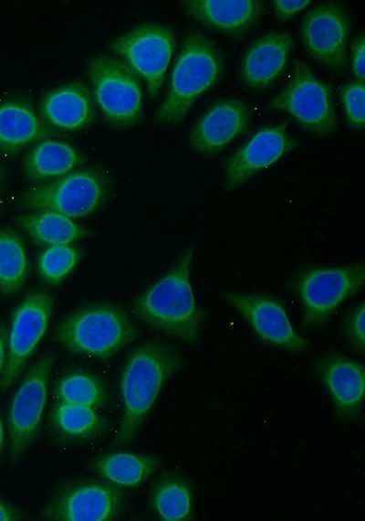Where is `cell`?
<instances>
[{"label": "cell", "mask_w": 365, "mask_h": 521, "mask_svg": "<svg viewBox=\"0 0 365 521\" xmlns=\"http://www.w3.org/2000/svg\"><path fill=\"white\" fill-rule=\"evenodd\" d=\"M16 222L31 239L44 245H68L90 235L89 229L54 211L24 214Z\"/></svg>", "instance_id": "cell-24"}, {"label": "cell", "mask_w": 365, "mask_h": 521, "mask_svg": "<svg viewBox=\"0 0 365 521\" xmlns=\"http://www.w3.org/2000/svg\"><path fill=\"white\" fill-rule=\"evenodd\" d=\"M127 507L120 487L95 479L78 480L60 487L42 512V517L57 521H110Z\"/></svg>", "instance_id": "cell-7"}, {"label": "cell", "mask_w": 365, "mask_h": 521, "mask_svg": "<svg viewBox=\"0 0 365 521\" xmlns=\"http://www.w3.org/2000/svg\"><path fill=\"white\" fill-rule=\"evenodd\" d=\"M41 111L49 123L68 132L87 126L94 114L91 95L79 83H71L52 90L43 99Z\"/></svg>", "instance_id": "cell-20"}, {"label": "cell", "mask_w": 365, "mask_h": 521, "mask_svg": "<svg viewBox=\"0 0 365 521\" xmlns=\"http://www.w3.org/2000/svg\"><path fill=\"white\" fill-rule=\"evenodd\" d=\"M185 13L203 26L229 36L250 31L265 4L257 0H190L182 3Z\"/></svg>", "instance_id": "cell-18"}, {"label": "cell", "mask_w": 365, "mask_h": 521, "mask_svg": "<svg viewBox=\"0 0 365 521\" xmlns=\"http://www.w3.org/2000/svg\"><path fill=\"white\" fill-rule=\"evenodd\" d=\"M341 101L349 125L362 129L365 123V87L362 81L346 84L341 91Z\"/></svg>", "instance_id": "cell-30"}, {"label": "cell", "mask_w": 365, "mask_h": 521, "mask_svg": "<svg viewBox=\"0 0 365 521\" xmlns=\"http://www.w3.org/2000/svg\"><path fill=\"white\" fill-rule=\"evenodd\" d=\"M22 519L21 513L12 505L0 499V521H16Z\"/></svg>", "instance_id": "cell-34"}, {"label": "cell", "mask_w": 365, "mask_h": 521, "mask_svg": "<svg viewBox=\"0 0 365 521\" xmlns=\"http://www.w3.org/2000/svg\"><path fill=\"white\" fill-rule=\"evenodd\" d=\"M365 38L358 37L352 49V71L359 81L364 82L365 78Z\"/></svg>", "instance_id": "cell-33"}, {"label": "cell", "mask_w": 365, "mask_h": 521, "mask_svg": "<svg viewBox=\"0 0 365 521\" xmlns=\"http://www.w3.org/2000/svg\"><path fill=\"white\" fill-rule=\"evenodd\" d=\"M223 58L214 44L198 31H191L172 72L167 94L153 121L159 124L182 122L196 100L220 78Z\"/></svg>", "instance_id": "cell-3"}, {"label": "cell", "mask_w": 365, "mask_h": 521, "mask_svg": "<svg viewBox=\"0 0 365 521\" xmlns=\"http://www.w3.org/2000/svg\"><path fill=\"white\" fill-rule=\"evenodd\" d=\"M106 186L93 170H79L26 192L22 205L35 211H54L70 218L88 216L103 202Z\"/></svg>", "instance_id": "cell-10"}, {"label": "cell", "mask_w": 365, "mask_h": 521, "mask_svg": "<svg viewBox=\"0 0 365 521\" xmlns=\"http://www.w3.org/2000/svg\"><path fill=\"white\" fill-rule=\"evenodd\" d=\"M283 112L311 133L327 137L337 128V117L328 87L303 62L297 61L287 85L267 103Z\"/></svg>", "instance_id": "cell-6"}, {"label": "cell", "mask_w": 365, "mask_h": 521, "mask_svg": "<svg viewBox=\"0 0 365 521\" xmlns=\"http://www.w3.org/2000/svg\"><path fill=\"white\" fill-rule=\"evenodd\" d=\"M53 297L46 292L27 294L13 314L7 354L0 388L6 390L18 377L44 336L53 311Z\"/></svg>", "instance_id": "cell-11"}, {"label": "cell", "mask_w": 365, "mask_h": 521, "mask_svg": "<svg viewBox=\"0 0 365 521\" xmlns=\"http://www.w3.org/2000/svg\"><path fill=\"white\" fill-rule=\"evenodd\" d=\"M3 447H4V429H3V424H2L1 418H0V455L3 452Z\"/></svg>", "instance_id": "cell-36"}, {"label": "cell", "mask_w": 365, "mask_h": 521, "mask_svg": "<svg viewBox=\"0 0 365 521\" xmlns=\"http://www.w3.org/2000/svg\"><path fill=\"white\" fill-rule=\"evenodd\" d=\"M222 298L233 306L264 342L289 352H300L308 341L297 334L279 302L257 294L224 292Z\"/></svg>", "instance_id": "cell-14"}, {"label": "cell", "mask_w": 365, "mask_h": 521, "mask_svg": "<svg viewBox=\"0 0 365 521\" xmlns=\"http://www.w3.org/2000/svg\"><path fill=\"white\" fill-rule=\"evenodd\" d=\"M88 73L95 100L112 124L126 126L141 114L142 94L139 80L124 62L106 55L91 58Z\"/></svg>", "instance_id": "cell-8"}, {"label": "cell", "mask_w": 365, "mask_h": 521, "mask_svg": "<svg viewBox=\"0 0 365 521\" xmlns=\"http://www.w3.org/2000/svg\"><path fill=\"white\" fill-rule=\"evenodd\" d=\"M138 331L126 312L107 303L84 306L66 317L55 339L67 350L107 359L131 342Z\"/></svg>", "instance_id": "cell-4"}, {"label": "cell", "mask_w": 365, "mask_h": 521, "mask_svg": "<svg viewBox=\"0 0 365 521\" xmlns=\"http://www.w3.org/2000/svg\"><path fill=\"white\" fill-rule=\"evenodd\" d=\"M78 260L79 252L68 244L49 246L38 258V272L47 283L56 285L73 271Z\"/></svg>", "instance_id": "cell-29"}, {"label": "cell", "mask_w": 365, "mask_h": 521, "mask_svg": "<svg viewBox=\"0 0 365 521\" xmlns=\"http://www.w3.org/2000/svg\"><path fill=\"white\" fill-rule=\"evenodd\" d=\"M250 123L245 103L236 98L216 101L197 120L189 136L191 148L202 154H213L244 134Z\"/></svg>", "instance_id": "cell-16"}, {"label": "cell", "mask_w": 365, "mask_h": 521, "mask_svg": "<svg viewBox=\"0 0 365 521\" xmlns=\"http://www.w3.org/2000/svg\"><path fill=\"white\" fill-rule=\"evenodd\" d=\"M49 133L26 103L10 101L0 104V150L16 152Z\"/></svg>", "instance_id": "cell-21"}, {"label": "cell", "mask_w": 365, "mask_h": 521, "mask_svg": "<svg viewBox=\"0 0 365 521\" xmlns=\"http://www.w3.org/2000/svg\"><path fill=\"white\" fill-rule=\"evenodd\" d=\"M194 247L186 248L171 269L134 302V313L145 324L189 345L199 342L202 314L196 303L191 271Z\"/></svg>", "instance_id": "cell-1"}, {"label": "cell", "mask_w": 365, "mask_h": 521, "mask_svg": "<svg viewBox=\"0 0 365 521\" xmlns=\"http://www.w3.org/2000/svg\"><path fill=\"white\" fill-rule=\"evenodd\" d=\"M151 504L157 516L162 520H188L192 515L190 487L182 478L166 475L153 486Z\"/></svg>", "instance_id": "cell-26"}, {"label": "cell", "mask_w": 365, "mask_h": 521, "mask_svg": "<svg viewBox=\"0 0 365 521\" xmlns=\"http://www.w3.org/2000/svg\"><path fill=\"white\" fill-rule=\"evenodd\" d=\"M292 45L291 36L285 31H271L256 39L242 61L244 85L250 90L270 86L284 71Z\"/></svg>", "instance_id": "cell-19"}, {"label": "cell", "mask_w": 365, "mask_h": 521, "mask_svg": "<svg viewBox=\"0 0 365 521\" xmlns=\"http://www.w3.org/2000/svg\"><path fill=\"white\" fill-rule=\"evenodd\" d=\"M364 303H359L347 316L343 333L349 343L360 352L364 351Z\"/></svg>", "instance_id": "cell-31"}, {"label": "cell", "mask_w": 365, "mask_h": 521, "mask_svg": "<svg viewBox=\"0 0 365 521\" xmlns=\"http://www.w3.org/2000/svg\"><path fill=\"white\" fill-rule=\"evenodd\" d=\"M51 420L56 430L70 439H87L103 430V418L93 408L58 402L53 408Z\"/></svg>", "instance_id": "cell-27"}, {"label": "cell", "mask_w": 365, "mask_h": 521, "mask_svg": "<svg viewBox=\"0 0 365 521\" xmlns=\"http://www.w3.org/2000/svg\"><path fill=\"white\" fill-rule=\"evenodd\" d=\"M175 47L172 32L157 24L139 26L117 38L111 49L147 82L150 94L160 90Z\"/></svg>", "instance_id": "cell-12"}, {"label": "cell", "mask_w": 365, "mask_h": 521, "mask_svg": "<svg viewBox=\"0 0 365 521\" xmlns=\"http://www.w3.org/2000/svg\"><path fill=\"white\" fill-rule=\"evenodd\" d=\"M158 465V460L151 455L113 452L97 458L92 468L118 487L136 488L154 473Z\"/></svg>", "instance_id": "cell-22"}, {"label": "cell", "mask_w": 365, "mask_h": 521, "mask_svg": "<svg viewBox=\"0 0 365 521\" xmlns=\"http://www.w3.org/2000/svg\"><path fill=\"white\" fill-rule=\"evenodd\" d=\"M55 359L54 353L44 354L28 369L13 397L7 420L12 463L25 454L39 430Z\"/></svg>", "instance_id": "cell-9"}, {"label": "cell", "mask_w": 365, "mask_h": 521, "mask_svg": "<svg viewBox=\"0 0 365 521\" xmlns=\"http://www.w3.org/2000/svg\"><path fill=\"white\" fill-rule=\"evenodd\" d=\"M7 333L5 327L0 324V374L3 372L6 360Z\"/></svg>", "instance_id": "cell-35"}, {"label": "cell", "mask_w": 365, "mask_h": 521, "mask_svg": "<svg viewBox=\"0 0 365 521\" xmlns=\"http://www.w3.org/2000/svg\"><path fill=\"white\" fill-rule=\"evenodd\" d=\"M4 177H5V173H4L3 169L0 167V184L4 180Z\"/></svg>", "instance_id": "cell-37"}, {"label": "cell", "mask_w": 365, "mask_h": 521, "mask_svg": "<svg viewBox=\"0 0 365 521\" xmlns=\"http://www.w3.org/2000/svg\"><path fill=\"white\" fill-rule=\"evenodd\" d=\"M318 376L331 397L336 413L353 419L361 409L365 393L362 365L341 355H329L318 364Z\"/></svg>", "instance_id": "cell-17"}, {"label": "cell", "mask_w": 365, "mask_h": 521, "mask_svg": "<svg viewBox=\"0 0 365 521\" xmlns=\"http://www.w3.org/2000/svg\"><path fill=\"white\" fill-rule=\"evenodd\" d=\"M28 273V260L20 236L11 229H0V292L16 294Z\"/></svg>", "instance_id": "cell-25"}, {"label": "cell", "mask_w": 365, "mask_h": 521, "mask_svg": "<svg viewBox=\"0 0 365 521\" xmlns=\"http://www.w3.org/2000/svg\"><path fill=\"white\" fill-rule=\"evenodd\" d=\"M364 282L363 263L301 271L293 287L303 303L305 327L316 329L323 325L344 301L362 289Z\"/></svg>", "instance_id": "cell-5"}, {"label": "cell", "mask_w": 365, "mask_h": 521, "mask_svg": "<svg viewBox=\"0 0 365 521\" xmlns=\"http://www.w3.org/2000/svg\"><path fill=\"white\" fill-rule=\"evenodd\" d=\"M296 144L286 124L260 129L226 159L223 190L231 192L239 188L256 173L292 151Z\"/></svg>", "instance_id": "cell-15"}, {"label": "cell", "mask_w": 365, "mask_h": 521, "mask_svg": "<svg viewBox=\"0 0 365 521\" xmlns=\"http://www.w3.org/2000/svg\"><path fill=\"white\" fill-rule=\"evenodd\" d=\"M310 4L308 0H275L274 12L279 21H287L306 8Z\"/></svg>", "instance_id": "cell-32"}, {"label": "cell", "mask_w": 365, "mask_h": 521, "mask_svg": "<svg viewBox=\"0 0 365 521\" xmlns=\"http://www.w3.org/2000/svg\"><path fill=\"white\" fill-rule=\"evenodd\" d=\"M56 394L59 402L96 408L107 399L103 384L94 376L74 372L64 376L57 384Z\"/></svg>", "instance_id": "cell-28"}, {"label": "cell", "mask_w": 365, "mask_h": 521, "mask_svg": "<svg viewBox=\"0 0 365 521\" xmlns=\"http://www.w3.org/2000/svg\"><path fill=\"white\" fill-rule=\"evenodd\" d=\"M181 366L180 355L157 341H147L130 354L121 374L124 409L114 446H124L134 439L162 387Z\"/></svg>", "instance_id": "cell-2"}, {"label": "cell", "mask_w": 365, "mask_h": 521, "mask_svg": "<svg viewBox=\"0 0 365 521\" xmlns=\"http://www.w3.org/2000/svg\"><path fill=\"white\" fill-rule=\"evenodd\" d=\"M349 33V18L337 4L318 5L302 21L301 39L306 51L331 70H340L347 64Z\"/></svg>", "instance_id": "cell-13"}, {"label": "cell", "mask_w": 365, "mask_h": 521, "mask_svg": "<svg viewBox=\"0 0 365 521\" xmlns=\"http://www.w3.org/2000/svg\"><path fill=\"white\" fill-rule=\"evenodd\" d=\"M83 157L71 145L56 140H45L26 156L24 170L26 176L41 180L62 176L82 163Z\"/></svg>", "instance_id": "cell-23"}]
</instances>
